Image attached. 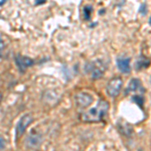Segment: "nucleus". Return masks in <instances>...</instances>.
Wrapping results in <instances>:
<instances>
[{
	"instance_id": "f257e3e1",
	"label": "nucleus",
	"mask_w": 151,
	"mask_h": 151,
	"mask_svg": "<svg viewBox=\"0 0 151 151\" xmlns=\"http://www.w3.org/2000/svg\"><path fill=\"white\" fill-rule=\"evenodd\" d=\"M109 109H110V105L106 100H100L98 104L89 110L83 112L80 115V119L83 122L86 123H96L100 122L108 115Z\"/></svg>"
},
{
	"instance_id": "f03ea898",
	"label": "nucleus",
	"mask_w": 151,
	"mask_h": 151,
	"mask_svg": "<svg viewBox=\"0 0 151 151\" xmlns=\"http://www.w3.org/2000/svg\"><path fill=\"white\" fill-rule=\"evenodd\" d=\"M105 72H106V65L101 60L88 62L85 65V73L87 75H90V77L93 80L101 79L105 74Z\"/></svg>"
},
{
	"instance_id": "7ed1b4c3",
	"label": "nucleus",
	"mask_w": 151,
	"mask_h": 151,
	"mask_svg": "<svg viewBox=\"0 0 151 151\" xmlns=\"http://www.w3.org/2000/svg\"><path fill=\"white\" fill-rule=\"evenodd\" d=\"M33 122V117L30 114H24L19 118L18 122L16 123L15 127V139L18 140L19 138H21L23 136L24 132L26 131V129L29 127L31 123Z\"/></svg>"
},
{
	"instance_id": "20e7f679",
	"label": "nucleus",
	"mask_w": 151,
	"mask_h": 151,
	"mask_svg": "<svg viewBox=\"0 0 151 151\" xmlns=\"http://www.w3.org/2000/svg\"><path fill=\"white\" fill-rule=\"evenodd\" d=\"M123 87V80L121 77H115L108 82L106 87V92L109 97L116 98L121 93V89Z\"/></svg>"
},
{
	"instance_id": "39448f33",
	"label": "nucleus",
	"mask_w": 151,
	"mask_h": 151,
	"mask_svg": "<svg viewBox=\"0 0 151 151\" xmlns=\"http://www.w3.org/2000/svg\"><path fill=\"white\" fill-rule=\"evenodd\" d=\"M25 146L30 150H37L42 144V135L36 130H32L25 138Z\"/></svg>"
},
{
	"instance_id": "423d86ee",
	"label": "nucleus",
	"mask_w": 151,
	"mask_h": 151,
	"mask_svg": "<svg viewBox=\"0 0 151 151\" xmlns=\"http://www.w3.org/2000/svg\"><path fill=\"white\" fill-rule=\"evenodd\" d=\"M94 102V98L91 94L86 92H78L75 95V103L79 109H85L91 106Z\"/></svg>"
},
{
	"instance_id": "0eeeda50",
	"label": "nucleus",
	"mask_w": 151,
	"mask_h": 151,
	"mask_svg": "<svg viewBox=\"0 0 151 151\" xmlns=\"http://www.w3.org/2000/svg\"><path fill=\"white\" fill-rule=\"evenodd\" d=\"M15 65H17L18 70H20L21 73H23L28 67H30V65H33V60L28 57L17 55L15 57Z\"/></svg>"
},
{
	"instance_id": "6e6552de",
	"label": "nucleus",
	"mask_w": 151,
	"mask_h": 151,
	"mask_svg": "<svg viewBox=\"0 0 151 151\" xmlns=\"http://www.w3.org/2000/svg\"><path fill=\"white\" fill-rule=\"evenodd\" d=\"M130 62V58H120L117 60V67L123 74H129L131 72Z\"/></svg>"
},
{
	"instance_id": "1a4fd4ad",
	"label": "nucleus",
	"mask_w": 151,
	"mask_h": 151,
	"mask_svg": "<svg viewBox=\"0 0 151 151\" xmlns=\"http://www.w3.org/2000/svg\"><path fill=\"white\" fill-rule=\"evenodd\" d=\"M143 91V88H142V85H141V82L140 80L138 79H132L128 84V87L126 88L125 90V95H128V94H131V93H135V92H139Z\"/></svg>"
},
{
	"instance_id": "9d476101",
	"label": "nucleus",
	"mask_w": 151,
	"mask_h": 151,
	"mask_svg": "<svg viewBox=\"0 0 151 151\" xmlns=\"http://www.w3.org/2000/svg\"><path fill=\"white\" fill-rule=\"evenodd\" d=\"M150 65V60L145 55H140L135 63V70H141L143 69H147Z\"/></svg>"
},
{
	"instance_id": "9b49d317",
	"label": "nucleus",
	"mask_w": 151,
	"mask_h": 151,
	"mask_svg": "<svg viewBox=\"0 0 151 151\" xmlns=\"http://www.w3.org/2000/svg\"><path fill=\"white\" fill-rule=\"evenodd\" d=\"M117 126H118V129H119V131H120L121 134L127 136V137L132 135L133 128H132V126H131L130 124H128L127 122H123V121H121V122H119L118 124H117Z\"/></svg>"
},
{
	"instance_id": "f8f14e48",
	"label": "nucleus",
	"mask_w": 151,
	"mask_h": 151,
	"mask_svg": "<svg viewBox=\"0 0 151 151\" xmlns=\"http://www.w3.org/2000/svg\"><path fill=\"white\" fill-rule=\"evenodd\" d=\"M7 53V43L2 38V36H0V58H5Z\"/></svg>"
},
{
	"instance_id": "ddd939ff",
	"label": "nucleus",
	"mask_w": 151,
	"mask_h": 151,
	"mask_svg": "<svg viewBox=\"0 0 151 151\" xmlns=\"http://www.w3.org/2000/svg\"><path fill=\"white\" fill-rule=\"evenodd\" d=\"M84 18L85 20H90L92 17V13H93V7L91 5H86L84 7Z\"/></svg>"
},
{
	"instance_id": "4468645a",
	"label": "nucleus",
	"mask_w": 151,
	"mask_h": 151,
	"mask_svg": "<svg viewBox=\"0 0 151 151\" xmlns=\"http://www.w3.org/2000/svg\"><path fill=\"white\" fill-rule=\"evenodd\" d=\"M132 101L140 107H143V104H144V98L142 96H139V95H136V96L132 97Z\"/></svg>"
},
{
	"instance_id": "2eb2a0df",
	"label": "nucleus",
	"mask_w": 151,
	"mask_h": 151,
	"mask_svg": "<svg viewBox=\"0 0 151 151\" xmlns=\"http://www.w3.org/2000/svg\"><path fill=\"white\" fill-rule=\"evenodd\" d=\"M6 147V140L3 136L0 135V151H3Z\"/></svg>"
},
{
	"instance_id": "dca6fc26",
	"label": "nucleus",
	"mask_w": 151,
	"mask_h": 151,
	"mask_svg": "<svg viewBox=\"0 0 151 151\" xmlns=\"http://www.w3.org/2000/svg\"><path fill=\"white\" fill-rule=\"evenodd\" d=\"M139 12L141 14H143V15H145L146 13H147V5H146V3H142L139 8Z\"/></svg>"
},
{
	"instance_id": "f3484780",
	"label": "nucleus",
	"mask_w": 151,
	"mask_h": 151,
	"mask_svg": "<svg viewBox=\"0 0 151 151\" xmlns=\"http://www.w3.org/2000/svg\"><path fill=\"white\" fill-rule=\"evenodd\" d=\"M47 2V0H35L36 5H40V4H45Z\"/></svg>"
},
{
	"instance_id": "a211bd4d",
	"label": "nucleus",
	"mask_w": 151,
	"mask_h": 151,
	"mask_svg": "<svg viewBox=\"0 0 151 151\" xmlns=\"http://www.w3.org/2000/svg\"><path fill=\"white\" fill-rule=\"evenodd\" d=\"M2 99H3V94L0 92V104H1V102H2Z\"/></svg>"
},
{
	"instance_id": "6ab92c4d",
	"label": "nucleus",
	"mask_w": 151,
	"mask_h": 151,
	"mask_svg": "<svg viewBox=\"0 0 151 151\" xmlns=\"http://www.w3.org/2000/svg\"><path fill=\"white\" fill-rule=\"evenodd\" d=\"M149 24L151 25V16H150V18H149Z\"/></svg>"
},
{
	"instance_id": "aec40b11",
	"label": "nucleus",
	"mask_w": 151,
	"mask_h": 151,
	"mask_svg": "<svg viewBox=\"0 0 151 151\" xmlns=\"http://www.w3.org/2000/svg\"><path fill=\"white\" fill-rule=\"evenodd\" d=\"M138 151H143L142 149H139V150H138Z\"/></svg>"
}]
</instances>
